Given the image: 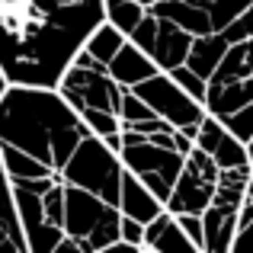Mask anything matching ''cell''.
Returning <instances> with one entry per match:
<instances>
[{
	"label": "cell",
	"instance_id": "1",
	"mask_svg": "<svg viewBox=\"0 0 253 253\" xmlns=\"http://www.w3.org/2000/svg\"><path fill=\"white\" fill-rule=\"evenodd\" d=\"M103 19V0H0V71L10 84L58 86Z\"/></svg>",
	"mask_w": 253,
	"mask_h": 253
},
{
	"label": "cell",
	"instance_id": "2",
	"mask_svg": "<svg viewBox=\"0 0 253 253\" xmlns=\"http://www.w3.org/2000/svg\"><path fill=\"white\" fill-rule=\"evenodd\" d=\"M90 128L58 86L10 84L0 96V141L32 154L48 170H61Z\"/></svg>",
	"mask_w": 253,
	"mask_h": 253
},
{
	"label": "cell",
	"instance_id": "3",
	"mask_svg": "<svg viewBox=\"0 0 253 253\" xmlns=\"http://www.w3.org/2000/svg\"><path fill=\"white\" fill-rule=\"evenodd\" d=\"M122 157L109 148L99 135H84L77 141V148L71 151L68 164L58 170L61 183H74V186H84V189L96 192L99 199L116 205L119 202V186H122Z\"/></svg>",
	"mask_w": 253,
	"mask_h": 253
},
{
	"label": "cell",
	"instance_id": "4",
	"mask_svg": "<svg viewBox=\"0 0 253 253\" xmlns=\"http://www.w3.org/2000/svg\"><path fill=\"white\" fill-rule=\"evenodd\" d=\"M253 99V36L228 45L224 58L209 77L205 112L224 119Z\"/></svg>",
	"mask_w": 253,
	"mask_h": 253
},
{
	"label": "cell",
	"instance_id": "5",
	"mask_svg": "<svg viewBox=\"0 0 253 253\" xmlns=\"http://www.w3.org/2000/svg\"><path fill=\"white\" fill-rule=\"evenodd\" d=\"M119 157H122V167L128 173H135L151 192H154L161 202H167L173 183H176L179 170H183V157L176 148H167V144H157L151 138L138 135V131L122 128V148H119Z\"/></svg>",
	"mask_w": 253,
	"mask_h": 253
},
{
	"label": "cell",
	"instance_id": "6",
	"mask_svg": "<svg viewBox=\"0 0 253 253\" xmlns=\"http://www.w3.org/2000/svg\"><path fill=\"white\" fill-rule=\"evenodd\" d=\"M128 90L135 93V96H141L161 119H167L173 128H183L189 138H196L199 122L205 119V106L199 103V99H192L167 71H157L148 81L128 86Z\"/></svg>",
	"mask_w": 253,
	"mask_h": 253
},
{
	"label": "cell",
	"instance_id": "7",
	"mask_svg": "<svg viewBox=\"0 0 253 253\" xmlns=\"http://www.w3.org/2000/svg\"><path fill=\"white\" fill-rule=\"evenodd\" d=\"M58 93L74 106L77 112L84 109H103L119 116L125 86L106 71V64H68V71L58 81Z\"/></svg>",
	"mask_w": 253,
	"mask_h": 253
},
{
	"label": "cell",
	"instance_id": "8",
	"mask_svg": "<svg viewBox=\"0 0 253 253\" xmlns=\"http://www.w3.org/2000/svg\"><path fill=\"white\" fill-rule=\"evenodd\" d=\"M192 39H196L192 32H186L183 26H176L173 19L154 16L151 10H144V16L138 19V26L128 32V42H135L161 71L186 64V55H189V48H192Z\"/></svg>",
	"mask_w": 253,
	"mask_h": 253
},
{
	"label": "cell",
	"instance_id": "9",
	"mask_svg": "<svg viewBox=\"0 0 253 253\" xmlns=\"http://www.w3.org/2000/svg\"><path fill=\"white\" fill-rule=\"evenodd\" d=\"M215 179H218V164L196 144V148L183 157V170H179V176H176V183H173L164 209L173 211V215H179V211H196V215H202V209L211 202V196H215Z\"/></svg>",
	"mask_w": 253,
	"mask_h": 253
},
{
	"label": "cell",
	"instance_id": "10",
	"mask_svg": "<svg viewBox=\"0 0 253 253\" xmlns=\"http://www.w3.org/2000/svg\"><path fill=\"white\" fill-rule=\"evenodd\" d=\"M13 186V202H16V211H19V221H23V234H26V247L29 253H58L64 234V228L51 224L45 218V205H42V196L32 189H23V186L10 183Z\"/></svg>",
	"mask_w": 253,
	"mask_h": 253
},
{
	"label": "cell",
	"instance_id": "11",
	"mask_svg": "<svg viewBox=\"0 0 253 253\" xmlns=\"http://www.w3.org/2000/svg\"><path fill=\"white\" fill-rule=\"evenodd\" d=\"M196 144L218 164V170H221V167H241V164H250L247 141H241V138H237L218 116H211V112H205V119L199 122Z\"/></svg>",
	"mask_w": 253,
	"mask_h": 253
},
{
	"label": "cell",
	"instance_id": "12",
	"mask_svg": "<svg viewBox=\"0 0 253 253\" xmlns=\"http://www.w3.org/2000/svg\"><path fill=\"white\" fill-rule=\"evenodd\" d=\"M116 205H119L122 215L138 218L141 224H148L154 215H161V211H164V202L135 176V173H128V170L122 173V186H119V202Z\"/></svg>",
	"mask_w": 253,
	"mask_h": 253
},
{
	"label": "cell",
	"instance_id": "13",
	"mask_svg": "<svg viewBox=\"0 0 253 253\" xmlns=\"http://www.w3.org/2000/svg\"><path fill=\"white\" fill-rule=\"evenodd\" d=\"M141 250H157V253H173V250H196L192 241L186 237V231L179 228L176 215L164 209L161 215H154L144 224V241Z\"/></svg>",
	"mask_w": 253,
	"mask_h": 253
},
{
	"label": "cell",
	"instance_id": "14",
	"mask_svg": "<svg viewBox=\"0 0 253 253\" xmlns=\"http://www.w3.org/2000/svg\"><path fill=\"white\" fill-rule=\"evenodd\" d=\"M202 231H205V253H231V241L237 231V209L209 202L202 209Z\"/></svg>",
	"mask_w": 253,
	"mask_h": 253
},
{
	"label": "cell",
	"instance_id": "15",
	"mask_svg": "<svg viewBox=\"0 0 253 253\" xmlns=\"http://www.w3.org/2000/svg\"><path fill=\"white\" fill-rule=\"evenodd\" d=\"M0 253H29L23 234V221H19L16 202H13V186L0 164Z\"/></svg>",
	"mask_w": 253,
	"mask_h": 253
},
{
	"label": "cell",
	"instance_id": "16",
	"mask_svg": "<svg viewBox=\"0 0 253 253\" xmlns=\"http://www.w3.org/2000/svg\"><path fill=\"white\" fill-rule=\"evenodd\" d=\"M106 71H109V74L116 77V81L122 84L125 90H128V86L148 81L151 74H157L161 68H157V64L151 61V58L144 55V51L138 48L135 42H128V39H125V45L116 51V55H112V61L106 64Z\"/></svg>",
	"mask_w": 253,
	"mask_h": 253
},
{
	"label": "cell",
	"instance_id": "17",
	"mask_svg": "<svg viewBox=\"0 0 253 253\" xmlns=\"http://www.w3.org/2000/svg\"><path fill=\"white\" fill-rule=\"evenodd\" d=\"M148 10L154 13V16L173 19L176 26H183V29L192 32V36H205V32H211L209 10H202V6H196V3H189V0H154Z\"/></svg>",
	"mask_w": 253,
	"mask_h": 253
},
{
	"label": "cell",
	"instance_id": "18",
	"mask_svg": "<svg viewBox=\"0 0 253 253\" xmlns=\"http://www.w3.org/2000/svg\"><path fill=\"white\" fill-rule=\"evenodd\" d=\"M228 45H231V42L224 39L221 29H211V32H205V36H196V39H192L189 55H186V64H189V68L196 71L199 77H205V81H209L211 71L218 68V61L224 58Z\"/></svg>",
	"mask_w": 253,
	"mask_h": 253
},
{
	"label": "cell",
	"instance_id": "19",
	"mask_svg": "<svg viewBox=\"0 0 253 253\" xmlns=\"http://www.w3.org/2000/svg\"><path fill=\"white\" fill-rule=\"evenodd\" d=\"M0 164H3V173L10 183H16V179H32V176H45V173H55L48 170L42 161H36L32 154H26V151L13 148V144H3L0 141Z\"/></svg>",
	"mask_w": 253,
	"mask_h": 253
},
{
	"label": "cell",
	"instance_id": "20",
	"mask_svg": "<svg viewBox=\"0 0 253 253\" xmlns=\"http://www.w3.org/2000/svg\"><path fill=\"white\" fill-rule=\"evenodd\" d=\"M125 39H128V36H125L122 29H116L109 19H103V23H99L96 29L90 32V39L84 42V48L90 51V55L96 58L99 64H109V61H112V55H116V51L125 45Z\"/></svg>",
	"mask_w": 253,
	"mask_h": 253
},
{
	"label": "cell",
	"instance_id": "21",
	"mask_svg": "<svg viewBox=\"0 0 253 253\" xmlns=\"http://www.w3.org/2000/svg\"><path fill=\"white\" fill-rule=\"evenodd\" d=\"M189 3H196V6H202V10H209L211 29H221V26H228L234 16H241L244 10H250L253 0H189Z\"/></svg>",
	"mask_w": 253,
	"mask_h": 253
},
{
	"label": "cell",
	"instance_id": "22",
	"mask_svg": "<svg viewBox=\"0 0 253 253\" xmlns=\"http://www.w3.org/2000/svg\"><path fill=\"white\" fill-rule=\"evenodd\" d=\"M167 74H170L179 86H183V90L189 93L192 99H199V103L205 106V90H209V81H205V77H199L196 71L189 68V64H176V68L167 71Z\"/></svg>",
	"mask_w": 253,
	"mask_h": 253
},
{
	"label": "cell",
	"instance_id": "23",
	"mask_svg": "<svg viewBox=\"0 0 253 253\" xmlns=\"http://www.w3.org/2000/svg\"><path fill=\"white\" fill-rule=\"evenodd\" d=\"M144 10H148V6H141L138 0H128V3H122V6H116V10H109V13H106V19H109L116 29H122L125 36H128V32L138 26V19L144 16Z\"/></svg>",
	"mask_w": 253,
	"mask_h": 253
},
{
	"label": "cell",
	"instance_id": "24",
	"mask_svg": "<svg viewBox=\"0 0 253 253\" xmlns=\"http://www.w3.org/2000/svg\"><path fill=\"white\" fill-rule=\"evenodd\" d=\"M77 116L84 119V125L93 131V135H109V131H119L122 128V122H119V116L116 112H103V109H84V112H77Z\"/></svg>",
	"mask_w": 253,
	"mask_h": 253
},
{
	"label": "cell",
	"instance_id": "25",
	"mask_svg": "<svg viewBox=\"0 0 253 253\" xmlns=\"http://www.w3.org/2000/svg\"><path fill=\"white\" fill-rule=\"evenodd\" d=\"M179 228L186 231V237L192 241V247L205 253V231H202V215H196V211H179L176 215Z\"/></svg>",
	"mask_w": 253,
	"mask_h": 253
},
{
	"label": "cell",
	"instance_id": "26",
	"mask_svg": "<svg viewBox=\"0 0 253 253\" xmlns=\"http://www.w3.org/2000/svg\"><path fill=\"white\" fill-rule=\"evenodd\" d=\"M119 241L128 244L131 250H141V241H144V224L138 221V218L122 215V221H119Z\"/></svg>",
	"mask_w": 253,
	"mask_h": 253
},
{
	"label": "cell",
	"instance_id": "27",
	"mask_svg": "<svg viewBox=\"0 0 253 253\" xmlns=\"http://www.w3.org/2000/svg\"><path fill=\"white\" fill-rule=\"evenodd\" d=\"M231 253H253V218L237 224L234 241H231Z\"/></svg>",
	"mask_w": 253,
	"mask_h": 253
},
{
	"label": "cell",
	"instance_id": "28",
	"mask_svg": "<svg viewBox=\"0 0 253 253\" xmlns=\"http://www.w3.org/2000/svg\"><path fill=\"white\" fill-rule=\"evenodd\" d=\"M6 86H10V81H6V74H3V71H0V96H3V93H6Z\"/></svg>",
	"mask_w": 253,
	"mask_h": 253
},
{
	"label": "cell",
	"instance_id": "29",
	"mask_svg": "<svg viewBox=\"0 0 253 253\" xmlns=\"http://www.w3.org/2000/svg\"><path fill=\"white\" fill-rule=\"evenodd\" d=\"M247 154H250V164H253V138L247 141Z\"/></svg>",
	"mask_w": 253,
	"mask_h": 253
},
{
	"label": "cell",
	"instance_id": "30",
	"mask_svg": "<svg viewBox=\"0 0 253 253\" xmlns=\"http://www.w3.org/2000/svg\"><path fill=\"white\" fill-rule=\"evenodd\" d=\"M138 3H141V6H151V3H154V0H138Z\"/></svg>",
	"mask_w": 253,
	"mask_h": 253
}]
</instances>
